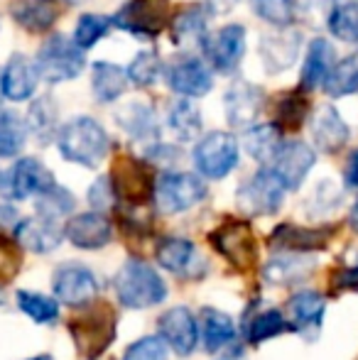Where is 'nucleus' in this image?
<instances>
[{"mask_svg": "<svg viewBox=\"0 0 358 360\" xmlns=\"http://www.w3.org/2000/svg\"><path fill=\"white\" fill-rule=\"evenodd\" d=\"M0 184H3V176H0Z\"/></svg>", "mask_w": 358, "mask_h": 360, "instance_id": "4d7b16f0", "label": "nucleus"}, {"mask_svg": "<svg viewBox=\"0 0 358 360\" xmlns=\"http://www.w3.org/2000/svg\"><path fill=\"white\" fill-rule=\"evenodd\" d=\"M309 113V101L305 98L297 91H287L277 98L275 105V125L282 133H292V130H300L307 120Z\"/></svg>", "mask_w": 358, "mask_h": 360, "instance_id": "f704fd0d", "label": "nucleus"}, {"mask_svg": "<svg viewBox=\"0 0 358 360\" xmlns=\"http://www.w3.org/2000/svg\"><path fill=\"white\" fill-rule=\"evenodd\" d=\"M324 91L331 98H344L358 91V52L334 64L329 79L324 81Z\"/></svg>", "mask_w": 358, "mask_h": 360, "instance_id": "4c0bfd02", "label": "nucleus"}, {"mask_svg": "<svg viewBox=\"0 0 358 360\" xmlns=\"http://www.w3.org/2000/svg\"><path fill=\"white\" fill-rule=\"evenodd\" d=\"M84 49L64 34H52L42 42L34 57L39 79L47 84H67L84 72Z\"/></svg>", "mask_w": 358, "mask_h": 360, "instance_id": "39448f33", "label": "nucleus"}, {"mask_svg": "<svg viewBox=\"0 0 358 360\" xmlns=\"http://www.w3.org/2000/svg\"><path fill=\"white\" fill-rule=\"evenodd\" d=\"M155 260L162 270L184 280H196L206 272V262L199 255V248L179 236H167L155 248Z\"/></svg>", "mask_w": 358, "mask_h": 360, "instance_id": "ddd939ff", "label": "nucleus"}, {"mask_svg": "<svg viewBox=\"0 0 358 360\" xmlns=\"http://www.w3.org/2000/svg\"><path fill=\"white\" fill-rule=\"evenodd\" d=\"M314 267V260L302 252H280V255L270 257L263 267V277L265 282L275 287H287V285H297L302 282Z\"/></svg>", "mask_w": 358, "mask_h": 360, "instance_id": "cd10ccee", "label": "nucleus"}, {"mask_svg": "<svg viewBox=\"0 0 358 360\" xmlns=\"http://www.w3.org/2000/svg\"><path fill=\"white\" fill-rule=\"evenodd\" d=\"M115 297L125 309H150L167 299L170 289L153 265L140 257H128L115 275Z\"/></svg>", "mask_w": 358, "mask_h": 360, "instance_id": "f03ea898", "label": "nucleus"}, {"mask_svg": "<svg viewBox=\"0 0 358 360\" xmlns=\"http://www.w3.org/2000/svg\"><path fill=\"white\" fill-rule=\"evenodd\" d=\"M27 130L37 138V143L47 145L59 133V120H57V103L52 96H42V98L32 101L27 110Z\"/></svg>", "mask_w": 358, "mask_h": 360, "instance_id": "2f4dec72", "label": "nucleus"}, {"mask_svg": "<svg viewBox=\"0 0 358 360\" xmlns=\"http://www.w3.org/2000/svg\"><path fill=\"white\" fill-rule=\"evenodd\" d=\"M194 167L204 179H226L238 167L241 147L231 133L216 130L209 133L194 147Z\"/></svg>", "mask_w": 358, "mask_h": 360, "instance_id": "6e6552de", "label": "nucleus"}, {"mask_svg": "<svg viewBox=\"0 0 358 360\" xmlns=\"http://www.w3.org/2000/svg\"><path fill=\"white\" fill-rule=\"evenodd\" d=\"M282 130L277 128L275 123H265L245 130V150L253 160L263 162V165H270L272 157L277 155V150L282 147Z\"/></svg>", "mask_w": 358, "mask_h": 360, "instance_id": "72a5a7b5", "label": "nucleus"}, {"mask_svg": "<svg viewBox=\"0 0 358 360\" xmlns=\"http://www.w3.org/2000/svg\"><path fill=\"white\" fill-rule=\"evenodd\" d=\"M39 72L34 62L23 54H13L5 69L0 72V94L8 101H27L37 91Z\"/></svg>", "mask_w": 358, "mask_h": 360, "instance_id": "4be33fe9", "label": "nucleus"}, {"mask_svg": "<svg viewBox=\"0 0 358 360\" xmlns=\"http://www.w3.org/2000/svg\"><path fill=\"white\" fill-rule=\"evenodd\" d=\"M23 267V248L15 238L0 231V287L13 282Z\"/></svg>", "mask_w": 358, "mask_h": 360, "instance_id": "c03bdc74", "label": "nucleus"}, {"mask_svg": "<svg viewBox=\"0 0 358 360\" xmlns=\"http://www.w3.org/2000/svg\"><path fill=\"white\" fill-rule=\"evenodd\" d=\"M209 243L238 270H253L258 265V238L248 221L226 218L209 233Z\"/></svg>", "mask_w": 358, "mask_h": 360, "instance_id": "423d86ee", "label": "nucleus"}, {"mask_svg": "<svg viewBox=\"0 0 358 360\" xmlns=\"http://www.w3.org/2000/svg\"><path fill=\"white\" fill-rule=\"evenodd\" d=\"M27 123L13 110H0V157L10 160L23 152L27 143Z\"/></svg>", "mask_w": 358, "mask_h": 360, "instance_id": "e433bc0d", "label": "nucleus"}, {"mask_svg": "<svg viewBox=\"0 0 358 360\" xmlns=\"http://www.w3.org/2000/svg\"><path fill=\"white\" fill-rule=\"evenodd\" d=\"M314 165H317L314 150L307 143L290 140V143H282L277 155L272 157L270 169L280 176V181L285 184L287 191H295L302 186V181L307 179V174H309Z\"/></svg>", "mask_w": 358, "mask_h": 360, "instance_id": "f3484780", "label": "nucleus"}, {"mask_svg": "<svg viewBox=\"0 0 358 360\" xmlns=\"http://www.w3.org/2000/svg\"><path fill=\"white\" fill-rule=\"evenodd\" d=\"M64 3H69V5H74V3H79V0H64Z\"/></svg>", "mask_w": 358, "mask_h": 360, "instance_id": "5fc2aeb1", "label": "nucleus"}, {"mask_svg": "<svg viewBox=\"0 0 358 360\" xmlns=\"http://www.w3.org/2000/svg\"><path fill=\"white\" fill-rule=\"evenodd\" d=\"M331 285H334V289H341V292H358V265L339 267L331 277Z\"/></svg>", "mask_w": 358, "mask_h": 360, "instance_id": "8fccbe9b", "label": "nucleus"}, {"mask_svg": "<svg viewBox=\"0 0 358 360\" xmlns=\"http://www.w3.org/2000/svg\"><path fill=\"white\" fill-rule=\"evenodd\" d=\"M243 328H245V341L250 346H258V343L268 341V338L295 331V326L287 321L285 314L277 311V309H263V311H258L250 321H245Z\"/></svg>", "mask_w": 358, "mask_h": 360, "instance_id": "473e14b6", "label": "nucleus"}, {"mask_svg": "<svg viewBox=\"0 0 358 360\" xmlns=\"http://www.w3.org/2000/svg\"><path fill=\"white\" fill-rule=\"evenodd\" d=\"M329 32L334 34L339 42L358 44V3H344L336 5L329 13Z\"/></svg>", "mask_w": 358, "mask_h": 360, "instance_id": "ea45409f", "label": "nucleus"}, {"mask_svg": "<svg viewBox=\"0 0 358 360\" xmlns=\"http://www.w3.org/2000/svg\"><path fill=\"white\" fill-rule=\"evenodd\" d=\"M91 89L98 103H113L128 89V72L120 69L118 64L96 62L91 72Z\"/></svg>", "mask_w": 358, "mask_h": 360, "instance_id": "7c9ffc66", "label": "nucleus"}, {"mask_svg": "<svg viewBox=\"0 0 358 360\" xmlns=\"http://www.w3.org/2000/svg\"><path fill=\"white\" fill-rule=\"evenodd\" d=\"M113 27V20L106 15H94L87 13L79 18L77 27H74V42L82 49H91L101 37H106V32Z\"/></svg>", "mask_w": 358, "mask_h": 360, "instance_id": "37998d69", "label": "nucleus"}, {"mask_svg": "<svg viewBox=\"0 0 358 360\" xmlns=\"http://www.w3.org/2000/svg\"><path fill=\"white\" fill-rule=\"evenodd\" d=\"M52 184H57L52 172H49L37 157H23V160H18L10 167L8 176H5V189H8L10 199H15V201L37 199V196L44 194Z\"/></svg>", "mask_w": 358, "mask_h": 360, "instance_id": "2eb2a0df", "label": "nucleus"}, {"mask_svg": "<svg viewBox=\"0 0 358 360\" xmlns=\"http://www.w3.org/2000/svg\"><path fill=\"white\" fill-rule=\"evenodd\" d=\"M167 84L174 94L186 98H201L214 86V76L201 59H181L167 67Z\"/></svg>", "mask_w": 358, "mask_h": 360, "instance_id": "412c9836", "label": "nucleus"}, {"mask_svg": "<svg viewBox=\"0 0 358 360\" xmlns=\"http://www.w3.org/2000/svg\"><path fill=\"white\" fill-rule=\"evenodd\" d=\"M15 302H18L20 311H25L37 323H54L59 319L57 297H47V294L32 292V289H18L15 292Z\"/></svg>", "mask_w": 358, "mask_h": 360, "instance_id": "c9c22d12", "label": "nucleus"}, {"mask_svg": "<svg viewBox=\"0 0 358 360\" xmlns=\"http://www.w3.org/2000/svg\"><path fill=\"white\" fill-rule=\"evenodd\" d=\"M285 194L287 189L280 176L270 167H263L238 186L236 201H238V209L248 216H272L282 206Z\"/></svg>", "mask_w": 358, "mask_h": 360, "instance_id": "1a4fd4ad", "label": "nucleus"}, {"mask_svg": "<svg viewBox=\"0 0 358 360\" xmlns=\"http://www.w3.org/2000/svg\"><path fill=\"white\" fill-rule=\"evenodd\" d=\"M196 321H199V336L209 353L224 351V348L231 346V343L236 341V336H238V328H236L234 319L226 311H219V309H214V307L201 309Z\"/></svg>", "mask_w": 358, "mask_h": 360, "instance_id": "b1692460", "label": "nucleus"}, {"mask_svg": "<svg viewBox=\"0 0 358 360\" xmlns=\"http://www.w3.org/2000/svg\"><path fill=\"white\" fill-rule=\"evenodd\" d=\"M13 238L20 243L23 250L37 252V255H47L54 252L64 240V228L59 226V221L47 216H27L18 218L13 228Z\"/></svg>", "mask_w": 358, "mask_h": 360, "instance_id": "dca6fc26", "label": "nucleus"}, {"mask_svg": "<svg viewBox=\"0 0 358 360\" xmlns=\"http://www.w3.org/2000/svg\"><path fill=\"white\" fill-rule=\"evenodd\" d=\"M326 311V299L324 294L314 292V289H300L295 297L287 302V314H290V323L295 331H305V328H319L321 319Z\"/></svg>", "mask_w": 358, "mask_h": 360, "instance_id": "c756f323", "label": "nucleus"}, {"mask_svg": "<svg viewBox=\"0 0 358 360\" xmlns=\"http://www.w3.org/2000/svg\"><path fill=\"white\" fill-rule=\"evenodd\" d=\"M57 147L67 162L96 169L108 155L110 140L98 120H94L91 115H77L59 128Z\"/></svg>", "mask_w": 358, "mask_h": 360, "instance_id": "f257e3e1", "label": "nucleus"}, {"mask_svg": "<svg viewBox=\"0 0 358 360\" xmlns=\"http://www.w3.org/2000/svg\"><path fill=\"white\" fill-rule=\"evenodd\" d=\"M89 204L94 211H108L118 204L115 199V191H113V184H110V176H101L91 184L89 189Z\"/></svg>", "mask_w": 358, "mask_h": 360, "instance_id": "09e8293b", "label": "nucleus"}, {"mask_svg": "<svg viewBox=\"0 0 358 360\" xmlns=\"http://www.w3.org/2000/svg\"><path fill=\"white\" fill-rule=\"evenodd\" d=\"M158 331L170 351L181 358L191 356L199 346V321L186 307H170L167 311L160 314Z\"/></svg>", "mask_w": 358, "mask_h": 360, "instance_id": "4468645a", "label": "nucleus"}, {"mask_svg": "<svg viewBox=\"0 0 358 360\" xmlns=\"http://www.w3.org/2000/svg\"><path fill=\"white\" fill-rule=\"evenodd\" d=\"M206 194L209 191H206L201 174H191V172H165L155 181V204L165 216L194 209L206 199Z\"/></svg>", "mask_w": 358, "mask_h": 360, "instance_id": "0eeeda50", "label": "nucleus"}, {"mask_svg": "<svg viewBox=\"0 0 358 360\" xmlns=\"http://www.w3.org/2000/svg\"><path fill=\"white\" fill-rule=\"evenodd\" d=\"M115 123L123 133L130 138L143 140V143H155L160 138V123L155 115L153 105L143 103V101H130V103L120 105L115 113Z\"/></svg>", "mask_w": 358, "mask_h": 360, "instance_id": "5701e85b", "label": "nucleus"}, {"mask_svg": "<svg viewBox=\"0 0 358 360\" xmlns=\"http://www.w3.org/2000/svg\"><path fill=\"white\" fill-rule=\"evenodd\" d=\"M219 360H231V358H219Z\"/></svg>", "mask_w": 358, "mask_h": 360, "instance_id": "6e6d98bb", "label": "nucleus"}, {"mask_svg": "<svg viewBox=\"0 0 358 360\" xmlns=\"http://www.w3.org/2000/svg\"><path fill=\"white\" fill-rule=\"evenodd\" d=\"M167 343L158 333V336H143L135 343H130L120 360H167Z\"/></svg>", "mask_w": 358, "mask_h": 360, "instance_id": "de8ad7c7", "label": "nucleus"}, {"mask_svg": "<svg viewBox=\"0 0 358 360\" xmlns=\"http://www.w3.org/2000/svg\"><path fill=\"white\" fill-rule=\"evenodd\" d=\"M349 226L354 228V233H358V199L351 206V214H349Z\"/></svg>", "mask_w": 358, "mask_h": 360, "instance_id": "603ef678", "label": "nucleus"}, {"mask_svg": "<svg viewBox=\"0 0 358 360\" xmlns=\"http://www.w3.org/2000/svg\"><path fill=\"white\" fill-rule=\"evenodd\" d=\"M167 125L179 143H191V140H196L201 133V113L189 101H177V103L170 108Z\"/></svg>", "mask_w": 358, "mask_h": 360, "instance_id": "58836bf2", "label": "nucleus"}, {"mask_svg": "<svg viewBox=\"0 0 358 360\" xmlns=\"http://www.w3.org/2000/svg\"><path fill=\"white\" fill-rule=\"evenodd\" d=\"M334 64H336V52H334V47H331V42H326L324 37L312 39L309 49H307L305 67H302L300 86L305 91L324 86V81L329 79Z\"/></svg>", "mask_w": 358, "mask_h": 360, "instance_id": "a878e982", "label": "nucleus"}, {"mask_svg": "<svg viewBox=\"0 0 358 360\" xmlns=\"http://www.w3.org/2000/svg\"><path fill=\"white\" fill-rule=\"evenodd\" d=\"M172 32H174V42H201L206 37V13L201 5H191V8L181 10L177 15V20L172 22Z\"/></svg>", "mask_w": 358, "mask_h": 360, "instance_id": "a19ab883", "label": "nucleus"}, {"mask_svg": "<svg viewBox=\"0 0 358 360\" xmlns=\"http://www.w3.org/2000/svg\"><path fill=\"white\" fill-rule=\"evenodd\" d=\"M331 236H334V228L324 226V228H305V226H292V223H282L272 231L270 236V245L272 250L280 252H314V250H324L329 245Z\"/></svg>", "mask_w": 358, "mask_h": 360, "instance_id": "aec40b11", "label": "nucleus"}, {"mask_svg": "<svg viewBox=\"0 0 358 360\" xmlns=\"http://www.w3.org/2000/svg\"><path fill=\"white\" fill-rule=\"evenodd\" d=\"M226 120L231 128L248 130L258 123L260 113H263V91L258 86L248 84V81H236L229 91H226Z\"/></svg>", "mask_w": 358, "mask_h": 360, "instance_id": "6ab92c4d", "label": "nucleus"}, {"mask_svg": "<svg viewBox=\"0 0 358 360\" xmlns=\"http://www.w3.org/2000/svg\"><path fill=\"white\" fill-rule=\"evenodd\" d=\"M170 0H128L113 15V25L135 37H158L170 22Z\"/></svg>", "mask_w": 358, "mask_h": 360, "instance_id": "9d476101", "label": "nucleus"}, {"mask_svg": "<svg viewBox=\"0 0 358 360\" xmlns=\"http://www.w3.org/2000/svg\"><path fill=\"white\" fill-rule=\"evenodd\" d=\"M0 96H3V94H0Z\"/></svg>", "mask_w": 358, "mask_h": 360, "instance_id": "13d9d810", "label": "nucleus"}, {"mask_svg": "<svg viewBox=\"0 0 358 360\" xmlns=\"http://www.w3.org/2000/svg\"><path fill=\"white\" fill-rule=\"evenodd\" d=\"M110 184H113L115 199L125 209H145L150 199H155V174L148 162L138 157H118L110 169Z\"/></svg>", "mask_w": 358, "mask_h": 360, "instance_id": "20e7f679", "label": "nucleus"}, {"mask_svg": "<svg viewBox=\"0 0 358 360\" xmlns=\"http://www.w3.org/2000/svg\"><path fill=\"white\" fill-rule=\"evenodd\" d=\"M64 238L79 250H101L113 238V223L103 211L74 214L64 223Z\"/></svg>", "mask_w": 358, "mask_h": 360, "instance_id": "a211bd4d", "label": "nucleus"}, {"mask_svg": "<svg viewBox=\"0 0 358 360\" xmlns=\"http://www.w3.org/2000/svg\"><path fill=\"white\" fill-rule=\"evenodd\" d=\"M125 72H128V81H133L135 86H153L162 72V64L155 52H140L135 54V59Z\"/></svg>", "mask_w": 358, "mask_h": 360, "instance_id": "a18cd8bd", "label": "nucleus"}, {"mask_svg": "<svg viewBox=\"0 0 358 360\" xmlns=\"http://www.w3.org/2000/svg\"><path fill=\"white\" fill-rule=\"evenodd\" d=\"M27 360H54V358L47 356V353H42V356H32V358H27Z\"/></svg>", "mask_w": 358, "mask_h": 360, "instance_id": "864d4df0", "label": "nucleus"}, {"mask_svg": "<svg viewBox=\"0 0 358 360\" xmlns=\"http://www.w3.org/2000/svg\"><path fill=\"white\" fill-rule=\"evenodd\" d=\"M52 292L59 304L72 309H82L89 302H94L101 292L98 277L94 270L79 262H64L52 275Z\"/></svg>", "mask_w": 358, "mask_h": 360, "instance_id": "9b49d317", "label": "nucleus"}, {"mask_svg": "<svg viewBox=\"0 0 358 360\" xmlns=\"http://www.w3.org/2000/svg\"><path fill=\"white\" fill-rule=\"evenodd\" d=\"M344 186L346 189H358V150H354L346 160L344 167Z\"/></svg>", "mask_w": 358, "mask_h": 360, "instance_id": "3c124183", "label": "nucleus"}, {"mask_svg": "<svg viewBox=\"0 0 358 360\" xmlns=\"http://www.w3.org/2000/svg\"><path fill=\"white\" fill-rule=\"evenodd\" d=\"M349 125L344 123V118L339 115V110L326 105L317 113L314 123H312V138H314L317 150L326 152V155H334L341 147L349 143Z\"/></svg>", "mask_w": 358, "mask_h": 360, "instance_id": "393cba45", "label": "nucleus"}, {"mask_svg": "<svg viewBox=\"0 0 358 360\" xmlns=\"http://www.w3.org/2000/svg\"><path fill=\"white\" fill-rule=\"evenodd\" d=\"M10 15L27 32H47L59 18V3L57 0H13Z\"/></svg>", "mask_w": 358, "mask_h": 360, "instance_id": "bb28decb", "label": "nucleus"}, {"mask_svg": "<svg viewBox=\"0 0 358 360\" xmlns=\"http://www.w3.org/2000/svg\"><path fill=\"white\" fill-rule=\"evenodd\" d=\"M300 54V34L297 32H277L265 34L260 42V59L270 74H280L297 62Z\"/></svg>", "mask_w": 358, "mask_h": 360, "instance_id": "c85d7f7f", "label": "nucleus"}, {"mask_svg": "<svg viewBox=\"0 0 358 360\" xmlns=\"http://www.w3.org/2000/svg\"><path fill=\"white\" fill-rule=\"evenodd\" d=\"M74 346L87 360H96L115 338V311L106 302H89L82 314L69 321Z\"/></svg>", "mask_w": 358, "mask_h": 360, "instance_id": "7ed1b4c3", "label": "nucleus"}, {"mask_svg": "<svg viewBox=\"0 0 358 360\" xmlns=\"http://www.w3.org/2000/svg\"><path fill=\"white\" fill-rule=\"evenodd\" d=\"M37 214L39 216H47V218H54V221H59L62 216H69L74 211V206H77V199H74V194L69 189H64V186L59 184H52L44 194L37 196Z\"/></svg>", "mask_w": 358, "mask_h": 360, "instance_id": "79ce46f5", "label": "nucleus"}, {"mask_svg": "<svg viewBox=\"0 0 358 360\" xmlns=\"http://www.w3.org/2000/svg\"><path fill=\"white\" fill-rule=\"evenodd\" d=\"M250 3H253L255 15L275 27H290V22L295 20L292 0H250Z\"/></svg>", "mask_w": 358, "mask_h": 360, "instance_id": "49530a36", "label": "nucleus"}, {"mask_svg": "<svg viewBox=\"0 0 358 360\" xmlns=\"http://www.w3.org/2000/svg\"><path fill=\"white\" fill-rule=\"evenodd\" d=\"M201 49H204L206 62H211L216 72L231 74L245 54V27L238 22L224 25L214 34H206L201 39Z\"/></svg>", "mask_w": 358, "mask_h": 360, "instance_id": "f8f14e48", "label": "nucleus"}]
</instances>
